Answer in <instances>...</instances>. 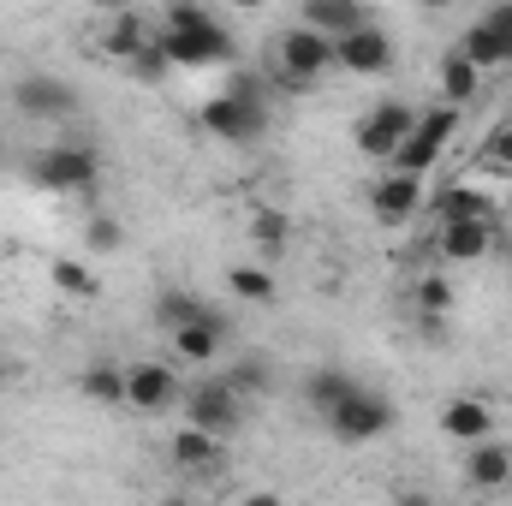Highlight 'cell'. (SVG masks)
Masks as SVG:
<instances>
[{
	"mask_svg": "<svg viewBox=\"0 0 512 506\" xmlns=\"http://www.w3.org/2000/svg\"><path fill=\"white\" fill-rule=\"evenodd\" d=\"M155 42H161L167 66H233V60H239L233 30H227L209 6H191V0H179V6L161 12Z\"/></svg>",
	"mask_w": 512,
	"mask_h": 506,
	"instance_id": "cell-1",
	"label": "cell"
},
{
	"mask_svg": "<svg viewBox=\"0 0 512 506\" xmlns=\"http://www.w3.org/2000/svg\"><path fill=\"white\" fill-rule=\"evenodd\" d=\"M24 173L36 179V191L84 197V191H96V179H102V155H96L90 143H42V149L24 161Z\"/></svg>",
	"mask_w": 512,
	"mask_h": 506,
	"instance_id": "cell-2",
	"label": "cell"
},
{
	"mask_svg": "<svg viewBox=\"0 0 512 506\" xmlns=\"http://www.w3.org/2000/svg\"><path fill=\"white\" fill-rule=\"evenodd\" d=\"M197 120H203V131H215L221 143H251V137H262V126H268V114H262V102H256L251 84H233V90L209 96V102L197 108Z\"/></svg>",
	"mask_w": 512,
	"mask_h": 506,
	"instance_id": "cell-3",
	"label": "cell"
},
{
	"mask_svg": "<svg viewBox=\"0 0 512 506\" xmlns=\"http://www.w3.org/2000/svg\"><path fill=\"white\" fill-rule=\"evenodd\" d=\"M322 423H328V435H334V441L364 447V441H376V435L393 429V399L376 393V387H358V393H352V399H340Z\"/></svg>",
	"mask_w": 512,
	"mask_h": 506,
	"instance_id": "cell-4",
	"label": "cell"
},
{
	"mask_svg": "<svg viewBox=\"0 0 512 506\" xmlns=\"http://www.w3.org/2000/svg\"><path fill=\"white\" fill-rule=\"evenodd\" d=\"M453 131H459V108H429V114H417V126H411V137L399 143V155L387 161L393 173H411V179H423L435 161H441V149L453 143Z\"/></svg>",
	"mask_w": 512,
	"mask_h": 506,
	"instance_id": "cell-5",
	"label": "cell"
},
{
	"mask_svg": "<svg viewBox=\"0 0 512 506\" xmlns=\"http://www.w3.org/2000/svg\"><path fill=\"white\" fill-rule=\"evenodd\" d=\"M274 60H280V78H286L292 90H304V84H316V78L334 66V42L316 36V30H304V24H292V30H280Z\"/></svg>",
	"mask_w": 512,
	"mask_h": 506,
	"instance_id": "cell-6",
	"label": "cell"
},
{
	"mask_svg": "<svg viewBox=\"0 0 512 506\" xmlns=\"http://www.w3.org/2000/svg\"><path fill=\"white\" fill-rule=\"evenodd\" d=\"M185 417H191V429H209V435H233L239 429V417H245V399L233 393V381L227 376H209L197 381L191 393H185Z\"/></svg>",
	"mask_w": 512,
	"mask_h": 506,
	"instance_id": "cell-7",
	"label": "cell"
},
{
	"mask_svg": "<svg viewBox=\"0 0 512 506\" xmlns=\"http://www.w3.org/2000/svg\"><path fill=\"white\" fill-rule=\"evenodd\" d=\"M411 126H417V114H411L405 102H376V108L352 126V143H358L370 161H393V155H399V143L411 137Z\"/></svg>",
	"mask_w": 512,
	"mask_h": 506,
	"instance_id": "cell-8",
	"label": "cell"
},
{
	"mask_svg": "<svg viewBox=\"0 0 512 506\" xmlns=\"http://www.w3.org/2000/svg\"><path fill=\"white\" fill-rule=\"evenodd\" d=\"M179 399H185V393H179V376H173L167 364H155V358L126 364V405H131V411L161 417V411H173Z\"/></svg>",
	"mask_w": 512,
	"mask_h": 506,
	"instance_id": "cell-9",
	"label": "cell"
},
{
	"mask_svg": "<svg viewBox=\"0 0 512 506\" xmlns=\"http://www.w3.org/2000/svg\"><path fill=\"white\" fill-rule=\"evenodd\" d=\"M334 66L352 72V78H382L387 66H393V36H387L382 24L352 30L346 42H334Z\"/></svg>",
	"mask_w": 512,
	"mask_h": 506,
	"instance_id": "cell-10",
	"label": "cell"
},
{
	"mask_svg": "<svg viewBox=\"0 0 512 506\" xmlns=\"http://www.w3.org/2000/svg\"><path fill=\"white\" fill-rule=\"evenodd\" d=\"M12 102H18V114H30V120H72V114H78V96H72V84H60V78H42V72L18 78V84H12Z\"/></svg>",
	"mask_w": 512,
	"mask_h": 506,
	"instance_id": "cell-11",
	"label": "cell"
},
{
	"mask_svg": "<svg viewBox=\"0 0 512 506\" xmlns=\"http://www.w3.org/2000/svg\"><path fill=\"white\" fill-rule=\"evenodd\" d=\"M441 429H447V441H459V447H477V441H495L501 417H495V405H489V399H477V393H459V399H447V405H441Z\"/></svg>",
	"mask_w": 512,
	"mask_h": 506,
	"instance_id": "cell-12",
	"label": "cell"
},
{
	"mask_svg": "<svg viewBox=\"0 0 512 506\" xmlns=\"http://www.w3.org/2000/svg\"><path fill=\"white\" fill-rule=\"evenodd\" d=\"M417 209H423V179H411V173H393V167H387L382 179L370 185V215H376L382 227H405Z\"/></svg>",
	"mask_w": 512,
	"mask_h": 506,
	"instance_id": "cell-13",
	"label": "cell"
},
{
	"mask_svg": "<svg viewBox=\"0 0 512 506\" xmlns=\"http://www.w3.org/2000/svg\"><path fill=\"white\" fill-rule=\"evenodd\" d=\"M167 459H173V471H185V477H209V471H221V459H227V441L221 435H209V429H173V441H167Z\"/></svg>",
	"mask_w": 512,
	"mask_h": 506,
	"instance_id": "cell-14",
	"label": "cell"
},
{
	"mask_svg": "<svg viewBox=\"0 0 512 506\" xmlns=\"http://www.w3.org/2000/svg\"><path fill=\"white\" fill-rule=\"evenodd\" d=\"M298 24H304V30H316V36H328V42H346L352 30H364V24H370V12H364L358 0H304Z\"/></svg>",
	"mask_w": 512,
	"mask_h": 506,
	"instance_id": "cell-15",
	"label": "cell"
},
{
	"mask_svg": "<svg viewBox=\"0 0 512 506\" xmlns=\"http://www.w3.org/2000/svg\"><path fill=\"white\" fill-rule=\"evenodd\" d=\"M465 483H471L477 495H495V489H507L512 483V447L501 441V435L465 447Z\"/></svg>",
	"mask_w": 512,
	"mask_h": 506,
	"instance_id": "cell-16",
	"label": "cell"
},
{
	"mask_svg": "<svg viewBox=\"0 0 512 506\" xmlns=\"http://www.w3.org/2000/svg\"><path fill=\"white\" fill-rule=\"evenodd\" d=\"M435 251L447 262H477V256L495 251V221H453V227H435Z\"/></svg>",
	"mask_w": 512,
	"mask_h": 506,
	"instance_id": "cell-17",
	"label": "cell"
},
{
	"mask_svg": "<svg viewBox=\"0 0 512 506\" xmlns=\"http://www.w3.org/2000/svg\"><path fill=\"white\" fill-rule=\"evenodd\" d=\"M221 346H227V316H221V310H209L203 322H191V328L173 334V352H179L185 364H215Z\"/></svg>",
	"mask_w": 512,
	"mask_h": 506,
	"instance_id": "cell-18",
	"label": "cell"
},
{
	"mask_svg": "<svg viewBox=\"0 0 512 506\" xmlns=\"http://www.w3.org/2000/svg\"><path fill=\"white\" fill-rule=\"evenodd\" d=\"M453 48H459V54H465L477 72H501V66H512V42L501 36V30H489L483 18H477V24H471V30H465Z\"/></svg>",
	"mask_w": 512,
	"mask_h": 506,
	"instance_id": "cell-19",
	"label": "cell"
},
{
	"mask_svg": "<svg viewBox=\"0 0 512 506\" xmlns=\"http://www.w3.org/2000/svg\"><path fill=\"white\" fill-rule=\"evenodd\" d=\"M435 215H441V227H453V221H495V197L477 191V185H447V191H435Z\"/></svg>",
	"mask_w": 512,
	"mask_h": 506,
	"instance_id": "cell-20",
	"label": "cell"
},
{
	"mask_svg": "<svg viewBox=\"0 0 512 506\" xmlns=\"http://www.w3.org/2000/svg\"><path fill=\"white\" fill-rule=\"evenodd\" d=\"M203 316H209V298H197L191 286H161V298H155V328L161 334H179Z\"/></svg>",
	"mask_w": 512,
	"mask_h": 506,
	"instance_id": "cell-21",
	"label": "cell"
},
{
	"mask_svg": "<svg viewBox=\"0 0 512 506\" xmlns=\"http://www.w3.org/2000/svg\"><path fill=\"white\" fill-rule=\"evenodd\" d=\"M435 78H441V96H447V108H465V102H477V90H483V72H477V66H471L459 48H447V54H441Z\"/></svg>",
	"mask_w": 512,
	"mask_h": 506,
	"instance_id": "cell-22",
	"label": "cell"
},
{
	"mask_svg": "<svg viewBox=\"0 0 512 506\" xmlns=\"http://www.w3.org/2000/svg\"><path fill=\"white\" fill-rule=\"evenodd\" d=\"M358 387H364V381L352 376V370H340V364H322V370H310V381H304V399H310V405L328 417V411H334L340 399H352Z\"/></svg>",
	"mask_w": 512,
	"mask_h": 506,
	"instance_id": "cell-23",
	"label": "cell"
},
{
	"mask_svg": "<svg viewBox=\"0 0 512 506\" xmlns=\"http://www.w3.org/2000/svg\"><path fill=\"white\" fill-rule=\"evenodd\" d=\"M78 393L96 399V405H126V370H120V364H84Z\"/></svg>",
	"mask_w": 512,
	"mask_h": 506,
	"instance_id": "cell-24",
	"label": "cell"
},
{
	"mask_svg": "<svg viewBox=\"0 0 512 506\" xmlns=\"http://www.w3.org/2000/svg\"><path fill=\"white\" fill-rule=\"evenodd\" d=\"M149 42H155V30H149V24H143V18H114V30H108V36H102V48H108V54H114V60H137V54H143V48H149Z\"/></svg>",
	"mask_w": 512,
	"mask_h": 506,
	"instance_id": "cell-25",
	"label": "cell"
},
{
	"mask_svg": "<svg viewBox=\"0 0 512 506\" xmlns=\"http://www.w3.org/2000/svg\"><path fill=\"white\" fill-rule=\"evenodd\" d=\"M411 304H417V322H447V316H453V286H447V274H423L417 292H411Z\"/></svg>",
	"mask_w": 512,
	"mask_h": 506,
	"instance_id": "cell-26",
	"label": "cell"
},
{
	"mask_svg": "<svg viewBox=\"0 0 512 506\" xmlns=\"http://www.w3.org/2000/svg\"><path fill=\"white\" fill-rule=\"evenodd\" d=\"M227 292L245 298V304H274V274L268 268H251V262H233L227 268Z\"/></svg>",
	"mask_w": 512,
	"mask_h": 506,
	"instance_id": "cell-27",
	"label": "cell"
},
{
	"mask_svg": "<svg viewBox=\"0 0 512 506\" xmlns=\"http://www.w3.org/2000/svg\"><path fill=\"white\" fill-rule=\"evenodd\" d=\"M286 239H292V221H286L280 209H256L251 215V245L262 256H280L286 251Z\"/></svg>",
	"mask_w": 512,
	"mask_h": 506,
	"instance_id": "cell-28",
	"label": "cell"
},
{
	"mask_svg": "<svg viewBox=\"0 0 512 506\" xmlns=\"http://www.w3.org/2000/svg\"><path fill=\"white\" fill-rule=\"evenodd\" d=\"M48 274H54V286H60L66 298H96V292H102V286H96V274H90L84 262H72V256H60Z\"/></svg>",
	"mask_w": 512,
	"mask_h": 506,
	"instance_id": "cell-29",
	"label": "cell"
},
{
	"mask_svg": "<svg viewBox=\"0 0 512 506\" xmlns=\"http://www.w3.org/2000/svg\"><path fill=\"white\" fill-rule=\"evenodd\" d=\"M483 167L512 173V126H495L489 137H483Z\"/></svg>",
	"mask_w": 512,
	"mask_h": 506,
	"instance_id": "cell-30",
	"label": "cell"
},
{
	"mask_svg": "<svg viewBox=\"0 0 512 506\" xmlns=\"http://www.w3.org/2000/svg\"><path fill=\"white\" fill-rule=\"evenodd\" d=\"M120 245H126V227H120L114 215H96V221H90V251L108 256V251H120Z\"/></svg>",
	"mask_w": 512,
	"mask_h": 506,
	"instance_id": "cell-31",
	"label": "cell"
},
{
	"mask_svg": "<svg viewBox=\"0 0 512 506\" xmlns=\"http://www.w3.org/2000/svg\"><path fill=\"white\" fill-rule=\"evenodd\" d=\"M227 381H233V393H239V399H251V393L268 387V364H239V370H227Z\"/></svg>",
	"mask_w": 512,
	"mask_h": 506,
	"instance_id": "cell-32",
	"label": "cell"
},
{
	"mask_svg": "<svg viewBox=\"0 0 512 506\" xmlns=\"http://www.w3.org/2000/svg\"><path fill=\"white\" fill-rule=\"evenodd\" d=\"M131 72H137V78H143V84H155V78H161V72H167V54H161V42H149V48H143V54H137V60H131Z\"/></svg>",
	"mask_w": 512,
	"mask_h": 506,
	"instance_id": "cell-33",
	"label": "cell"
},
{
	"mask_svg": "<svg viewBox=\"0 0 512 506\" xmlns=\"http://www.w3.org/2000/svg\"><path fill=\"white\" fill-rule=\"evenodd\" d=\"M483 24H489V30H501V36L512 42V0H495V6L483 12Z\"/></svg>",
	"mask_w": 512,
	"mask_h": 506,
	"instance_id": "cell-34",
	"label": "cell"
},
{
	"mask_svg": "<svg viewBox=\"0 0 512 506\" xmlns=\"http://www.w3.org/2000/svg\"><path fill=\"white\" fill-rule=\"evenodd\" d=\"M393 506H435V495H423V489H399Z\"/></svg>",
	"mask_w": 512,
	"mask_h": 506,
	"instance_id": "cell-35",
	"label": "cell"
},
{
	"mask_svg": "<svg viewBox=\"0 0 512 506\" xmlns=\"http://www.w3.org/2000/svg\"><path fill=\"white\" fill-rule=\"evenodd\" d=\"M239 506H280V495H268V489H256V495H245Z\"/></svg>",
	"mask_w": 512,
	"mask_h": 506,
	"instance_id": "cell-36",
	"label": "cell"
},
{
	"mask_svg": "<svg viewBox=\"0 0 512 506\" xmlns=\"http://www.w3.org/2000/svg\"><path fill=\"white\" fill-rule=\"evenodd\" d=\"M6 387H12V370H6V364H0V393H6Z\"/></svg>",
	"mask_w": 512,
	"mask_h": 506,
	"instance_id": "cell-37",
	"label": "cell"
},
{
	"mask_svg": "<svg viewBox=\"0 0 512 506\" xmlns=\"http://www.w3.org/2000/svg\"><path fill=\"white\" fill-rule=\"evenodd\" d=\"M161 506H191V501H185V495H167V501H161Z\"/></svg>",
	"mask_w": 512,
	"mask_h": 506,
	"instance_id": "cell-38",
	"label": "cell"
},
{
	"mask_svg": "<svg viewBox=\"0 0 512 506\" xmlns=\"http://www.w3.org/2000/svg\"><path fill=\"white\" fill-rule=\"evenodd\" d=\"M507 126H512V120H507Z\"/></svg>",
	"mask_w": 512,
	"mask_h": 506,
	"instance_id": "cell-39",
	"label": "cell"
}]
</instances>
